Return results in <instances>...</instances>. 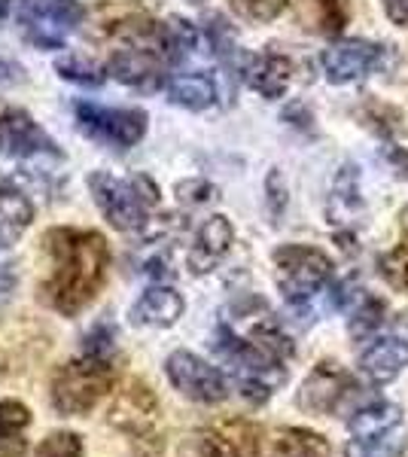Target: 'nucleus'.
<instances>
[{
	"label": "nucleus",
	"mask_w": 408,
	"mask_h": 457,
	"mask_svg": "<svg viewBox=\"0 0 408 457\" xmlns=\"http://www.w3.org/2000/svg\"><path fill=\"white\" fill-rule=\"evenodd\" d=\"M244 77H247V86L254 88V92H259L269 101H278V98H284L289 83H293V62L278 53H262V55L250 58Z\"/></svg>",
	"instance_id": "17"
},
{
	"label": "nucleus",
	"mask_w": 408,
	"mask_h": 457,
	"mask_svg": "<svg viewBox=\"0 0 408 457\" xmlns=\"http://www.w3.org/2000/svg\"><path fill=\"white\" fill-rule=\"evenodd\" d=\"M116 323L113 320H98L86 329V336L79 338V353L83 357H95V360H113L116 353Z\"/></svg>",
	"instance_id": "25"
},
{
	"label": "nucleus",
	"mask_w": 408,
	"mask_h": 457,
	"mask_svg": "<svg viewBox=\"0 0 408 457\" xmlns=\"http://www.w3.org/2000/svg\"><path fill=\"white\" fill-rule=\"evenodd\" d=\"M384 314H387V305L375 296H366L357 308H354L347 329H351V336L357 338V342H362V338H372L378 329H381Z\"/></svg>",
	"instance_id": "27"
},
{
	"label": "nucleus",
	"mask_w": 408,
	"mask_h": 457,
	"mask_svg": "<svg viewBox=\"0 0 408 457\" xmlns=\"http://www.w3.org/2000/svg\"><path fill=\"white\" fill-rule=\"evenodd\" d=\"M165 375L171 387L192 403L217 405L229 396V381L217 366H211L192 351H174L165 360Z\"/></svg>",
	"instance_id": "8"
},
{
	"label": "nucleus",
	"mask_w": 408,
	"mask_h": 457,
	"mask_svg": "<svg viewBox=\"0 0 408 457\" xmlns=\"http://www.w3.org/2000/svg\"><path fill=\"white\" fill-rule=\"evenodd\" d=\"M192 4H202V0H192Z\"/></svg>",
	"instance_id": "43"
},
{
	"label": "nucleus",
	"mask_w": 408,
	"mask_h": 457,
	"mask_svg": "<svg viewBox=\"0 0 408 457\" xmlns=\"http://www.w3.org/2000/svg\"><path fill=\"white\" fill-rule=\"evenodd\" d=\"M73 113H77V125L83 135L101 144L120 146V150L144 141L146 122H150V116L140 107H101L95 101H79Z\"/></svg>",
	"instance_id": "7"
},
{
	"label": "nucleus",
	"mask_w": 408,
	"mask_h": 457,
	"mask_svg": "<svg viewBox=\"0 0 408 457\" xmlns=\"http://www.w3.org/2000/svg\"><path fill=\"white\" fill-rule=\"evenodd\" d=\"M265 193H269L271 217H280L284 208H287V187H284V177H280L278 168H271L269 177H265Z\"/></svg>",
	"instance_id": "33"
},
{
	"label": "nucleus",
	"mask_w": 408,
	"mask_h": 457,
	"mask_svg": "<svg viewBox=\"0 0 408 457\" xmlns=\"http://www.w3.org/2000/svg\"><path fill=\"white\" fill-rule=\"evenodd\" d=\"M403 424V409L393 403H384V400H375L362 409L354 411V418L347 421L351 433L357 439H381V436H390V433L399 430Z\"/></svg>",
	"instance_id": "18"
},
{
	"label": "nucleus",
	"mask_w": 408,
	"mask_h": 457,
	"mask_svg": "<svg viewBox=\"0 0 408 457\" xmlns=\"http://www.w3.org/2000/svg\"><path fill=\"white\" fill-rule=\"evenodd\" d=\"M198 46V28L189 19H171L168 25H162V49L159 55L168 62H183L192 55V49Z\"/></svg>",
	"instance_id": "23"
},
{
	"label": "nucleus",
	"mask_w": 408,
	"mask_h": 457,
	"mask_svg": "<svg viewBox=\"0 0 408 457\" xmlns=\"http://www.w3.org/2000/svg\"><path fill=\"white\" fill-rule=\"evenodd\" d=\"M107 421L129 436L137 457H159L165 448V433L159 430V396L153 394V387L144 378H131L116 390Z\"/></svg>",
	"instance_id": "3"
},
{
	"label": "nucleus",
	"mask_w": 408,
	"mask_h": 457,
	"mask_svg": "<svg viewBox=\"0 0 408 457\" xmlns=\"http://www.w3.org/2000/svg\"><path fill=\"white\" fill-rule=\"evenodd\" d=\"M235 245V226L229 223V217L222 213H213V217L204 220V226L198 228L196 245L189 247L187 253V265L192 275H207L222 262V256L232 250Z\"/></svg>",
	"instance_id": "15"
},
{
	"label": "nucleus",
	"mask_w": 408,
	"mask_h": 457,
	"mask_svg": "<svg viewBox=\"0 0 408 457\" xmlns=\"http://www.w3.org/2000/svg\"><path fill=\"white\" fill-rule=\"evenodd\" d=\"M387 165L396 171V177L408 180V150H399V146H390L387 150Z\"/></svg>",
	"instance_id": "39"
},
{
	"label": "nucleus",
	"mask_w": 408,
	"mask_h": 457,
	"mask_svg": "<svg viewBox=\"0 0 408 457\" xmlns=\"http://www.w3.org/2000/svg\"><path fill=\"white\" fill-rule=\"evenodd\" d=\"M183 312H187V299H183L174 287L153 284L150 290L140 293V299L131 305L129 320L144 329H168L180 320Z\"/></svg>",
	"instance_id": "16"
},
{
	"label": "nucleus",
	"mask_w": 408,
	"mask_h": 457,
	"mask_svg": "<svg viewBox=\"0 0 408 457\" xmlns=\"http://www.w3.org/2000/svg\"><path fill=\"white\" fill-rule=\"evenodd\" d=\"M321 62L332 86H347L381 64V46L366 40H341L326 49Z\"/></svg>",
	"instance_id": "13"
},
{
	"label": "nucleus",
	"mask_w": 408,
	"mask_h": 457,
	"mask_svg": "<svg viewBox=\"0 0 408 457\" xmlns=\"http://www.w3.org/2000/svg\"><path fill=\"white\" fill-rule=\"evenodd\" d=\"M0 153L12 159H62L64 153L40 122L21 107H0Z\"/></svg>",
	"instance_id": "10"
},
{
	"label": "nucleus",
	"mask_w": 408,
	"mask_h": 457,
	"mask_svg": "<svg viewBox=\"0 0 408 457\" xmlns=\"http://www.w3.org/2000/svg\"><path fill=\"white\" fill-rule=\"evenodd\" d=\"M55 73L62 79H68L73 86H83V88H98L107 83V68L95 64L92 58H79V55H62L55 62Z\"/></svg>",
	"instance_id": "24"
},
{
	"label": "nucleus",
	"mask_w": 408,
	"mask_h": 457,
	"mask_svg": "<svg viewBox=\"0 0 408 457\" xmlns=\"http://www.w3.org/2000/svg\"><path fill=\"white\" fill-rule=\"evenodd\" d=\"M43 253L49 269L37 287L40 302L62 317L83 314L107 284V238L92 228L58 226L43 235Z\"/></svg>",
	"instance_id": "1"
},
{
	"label": "nucleus",
	"mask_w": 408,
	"mask_h": 457,
	"mask_svg": "<svg viewBox=\"0 0 408 457\" xmlns=\"http://www.w3.org/2000/svg\"><path fill=\"white\" fill-rule=\"evenodd\" d=\"M274 281L289 305H305V302L321 293L332 278V260L317 247L308 245H284L271 253Z\"/></svg>",
	"instance_id": "4"
},
{
	"label": "nucleus",
	"mask_w": 408,
	"mask_h": 457,
	"mask_svg": "<svg viewBox=\"0 0 408 457\" xmlns=\"http://www.w3.org/2000/svg\"><path fill=\"white\" fill-rule=\"evenodd\" d=\"M144 271L146 278H155V281H159V278H168L171 275V269H168V256L165 253H155V256H150V260L144 262Z\"/></svg>",
	"instance_id": "38"
},
{
	"label": "nucleus",
	"mask_w": 408,
	"mask_h": 457,
	"mask_svg": "<svg viewBox=\"0 0 408 457\" xmlns=\"http://www.w3.org/2000/svg\"><path fill=\"white\" fill-rule=\"evenodd\" d=\"M6 12H10V0H0V21L6 19Z\"/></svg>",
	"instance_id": "42"
},
{
	"label": "nucleus",
	"mask_w": 408,
	"mask_h": 457,
	"mask_svg": "<svg viewBox=\"0 0 408 457\" xmlns=\"http://www.w3.org/2000/svg\"><path fill=\"white\" fill-rule=\"evenodd\" d=\"M88 193L98 204L101 217L116 232H140L150 223V204L140 198L135 180H122V177L107 171H92L88 174Z\"/></svg>",
	"instance_id": "5"
},
{
	"label": "nucleus",
	"mask_w": 408,
	"mask_h": 457,
	"mask_svg": "<svg viewBox=\"0 0 408 457\" xmlns=\"http://www.w3.org/2000/svg\"><path fill=\"white\" fill-rule=\"evenodd\" d=\"M317 6H321V16H323V28L326 31H341L347 21V6L345 0H317Z\"/></svg>",
	"instance_id": "34"
},
{
	"label": "nucleus",
	"mask_w": 408,
	"mask_h": 457,
	"mask_svg": "<svg viewBox=\"0 0 408 457\" xmlns=\"http://www.w3.org/2000/svg\"><path fill=\"white\" fill-rule=\"evenodd\" d=\"M83 21L77 0H21L19 25L21 37L37 49H62L68 31Z\"/></svg>",
	"instance_id": "6"
},
{
	"label": "nucleus",
	"mask_w": 408,
	"mask_h": 457,
	"mask_svg": "<svg viewBox=\"0 0 408 457\" xmlns=\"http://www.w3.org/2000/svg\"><path fill=\"white\" fill-rule=\"evenodd\" d=\"M284 120L296 129H311V113L305 110V104H289L284 110Z\"/></svg>",
	"instance_id": "40"
},
{
	"label": "nucleus",
	"mask_w": 408,
	"mask_h": 457,
	"mask_svg": "<svg viewBox=\"0 0 408 457\" xmlns=\"http://www.w3.org/2000/svg\"><path fill=\"white\" fill-rule=\"evenodd\" d=\"M271 457H332L323 433L308 427H284L271 439Z\"/></svg>",
	"instance_id": "21"
},
{
	"label": "nucleus",
	"mask_w": 408,
	"mask_h": 457,
	"mask_svg": "<svg viewBox=\"0 0 408 457\" xmlns=\"http://www.w3.org/2000/svg\"><path fill=\"white\" fill-rule=\"evenodd\" d=\"M34 457H86V442L73 430H52L34 448Z\"/></svg>",
	"instance_id": "28"
},
{
	"label": "nucleus",
	"mask_w": 408,
	"mask_h": 457,
	"mask_svg": "<svg viewBox=\"0 0 408 457\" xmlns=\"http://www.w3.org/2000/svg\"><path fill=\"white\" fill-rule=\"evenodd\" d=\"M357 378L338 363H317L296 396L299 409L311 415H341L345 405L357 396Z\"/></svg>",
	"instance_id": "9"
},
{
	"label": "nucleus",
	"mask_w": 408,
	"mask_h": 457,
	"mask_svg": "<svg viewBox=\"0 0 408 457\" xmlns=\"http://www.w3.org/2000/svg\"><path fill=\"white\" fill-rule=\"evenodd\" d=\"M360 296V284L354 278H345V281L332 284V293H329V305L332 308H351L354 302Z\"/></svg>",
	"instance_id": "35"
},
{
	"label": "nucleus",
	"mask_w": 408,
	"mask_h": 457,
	"mask_svg": "<svg viewBox=\"0 0 408 457\" xmlns=\"http://www.w3.org/2000/svg\"><path fill=\"white\" fill-rule=\"evenodd\" d=\"M116 372L110 360L79 357L62 363L49 378V403L58 415L83 418L113 394Z\"/></svg>",
	"instance_id": "2"
},
{
	"label": "nucleus",
	"mask_w": 408,
	"mask_h": 457,
	"mask_svg": "<svg viewBox=\"0 0 408 457\" xmlns=\"http://www.w3.org/2000/svg\"><path fill=\"white\" fill-rule=\"evenodd\" d=\"M381 4H384V12H387V19L393 25L408 28V0H381Z\"/></svg>",
	"instance_id": "37"
},
{
	"label": "nucleus",
	"mask_w": 408,
	"mask_h": 457,
	"mask_svg": "<svg viewBox=\"0 0 408 457\" xmlns=\"http://www.w3.org/2000/svg\"><path fill=\"white\" fill-rule=\"evenodd\" d=\"M21 79H25V71L19 64L6 62V58H0V86H16Z\"/></svg>",
	"instance_id": "41"
},
{
	"label": "nucleus",
	"mask_w": 408,
	"mask_h": 457,
	"mask_svg": "<svg viewBox=\"0 0 408 457\" xmlns=\"http://www.w3.org/2000/svg\"><path fill=\"white\" fill-rule=\"evenodd\" d=\"M31 421H34L31 409L21 400H12V396L0 400V436H6V433H25Z\"/></svg>",
	"instance_id": "31"
},
{
	"label": "nucleus",
	"mask_w": 408,
	"mask_h": 457,
	"mask_svg": "<svg viewBox=\"0 0 408 457\" xmlns=\"http://www.w3.org/2000/svg\"><path fill=\"white\" fill-rule=\"evenodd\" d=\"M34 220V202L16 187H0V247L25 235Z\"/></svg>",
	"instance_id": "19"
},
{
	"label": "nucleus",
	"mask_w": 408,
	"mask_h": 457,
	"mask_svg": "<svg viewBox=\"0 0 408 457\" xmlns=\"http://www.w3.org/2000/svg\"><path fill=\"white\" fill-rule=\"evenodd\" d=\"M289 0H232V6L241 16L254 19V21H271L284 12V6Z\"/></svg>",
	"instance_id": "32"
},
{
	"label": "nucleus",
	"mask_w": 408,
	"mask_h": 457,
	"mask_svg": "<svg viewBox=\"0 0 408 457\" xmlns=\"http://www.w3.org/2000/svg\"><path fill=\"white\" fill-rule=\"evenodd\" d=\"M362 208L360 198V168L345 165L332 183V195H329V226L332 223H345L354 217V211Z\"/></svg>",
	"instance_id": "22"
},
{
	"label": "nucleus",
	"mask_w": 408,
	"mask_h": 457,
	"mask_svg": "<svg viewBox=\"0 0 408 457\" xmlns=\"http://www.w3.org/2000/svg\"><path fill=\"white\" fill-rule=\"evenodd\" d=\"M403 454V442L396 439V433L381 439H357L354 436L345 445V457H399Z\"/></svg>",
	"instance_id": "29"
},
{
	"label": "nucleus",
	"mask_w": 408,
	"mask_h": 457,
	"mask_svg": "<svg viewBox=\"0 0 408 457\" xmlns=\"http://www.w3.org/2000/svg\"><path fill=\"white\" fill-rule=\"evenodd\" d=\"M25 452H28L25 433H6V436H0V457H25Z\"/></svg>",
	"instance_id": "36"
},
{
	"label": "nucleus",
	"mask_w": 408,
	"mask_h": 457,
	"mask_svg": "<svg viewBox=\"0 0 408 457\" xmlns=\"http://www.w3.org/2000/svg\"><path fill=\"white\" fill-rule=\"evenodd\" d=\"M107 73L116 83L137 88V92H155V88H162V83H165V73H162V64L155 53L140 46L116 49L107 62Z\"/></svg>",
	"instance_id": "14"
},
{
	"label": "nucleus",
	"mask_w": 408,
	"mask_h": 457,
	"mask_svg": "<svg viewBox=\"0 0 408 457\" xmlns=\"http://www.w3.org/2000/svg\"><path fill=\"white\" fill-rule=\"evenodd\" d=\"M408 366V312L396 317V323L384 336L372 338L360 357V372L372 385H390Z\"/></svg>",
	"instance_id": "11"
},
{
	"label": "nucleus",
	"mask_w": 408,
	"mask_h": 457,
	"mask_svg": "<svg viewBox=\"0 0 408 457\" xmlns=\"http://www.w3.org/2000/svg\"><path fill=\"white\" fill-rule=\"evenodd\" d=\"M196 445L202 457H259L262 430L247 418H229L198 433Z\"/></svg>",
	"instance_id": "12"
},
{
	"label": "nucleus",
	"mask_w": 408,
	"mask_h": 457,
	"mask_svg": "<svg viewBox=\"0 0 408 457\" xmlns=\"http://www.w3.org/2000/svg\"><path fill=\"white\" fill-rule=\"evenodd\" d=\"M174 193H177V202H183L187 208H204V204H211L220 198V189L213 187V183L202 180V177H192V180L177 183Z\"/></svg>",
	"instance_id": "30"
},
{
	"label": "nucleus",
	"mask_w": 408,
	"mask_h": 457,
	"mask_svg": "<svg viewBox=\"0 0 408 457\" xmlns=\"http://www.w3.org/2000/svg\"><path fill=\"white\" fill-rule=\"evenodd\" d=\"M403 226L408 228V211L403 213ZM378 269H381L384 281H387L393 290L408 293V232L390 253H384L381 260H378Z\"/></svg>",
	"instance_id": "26"
},
{
	"label": "nucleus",
	"mask_w": 408,
	"mask_h": 457,
	"mask_svg": "<svg viewBox=\"0 0 408 457\" xmlns=\"http://www.w3.org/2000/svg\"><path fill=\"white\" fill-rule=\"evenodd\" d=\"M168 98L171 104L202 113V110L217 104V83L207 73H180L168 83Z\"/></svg>",
	"instance_id": "20"
}]
</instances>
